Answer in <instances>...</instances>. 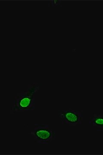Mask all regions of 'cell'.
I'll list each match as a JSON object with an SVG mask.
<instances>
[{
	"label": "cell",
	"instance_id": "1",
	"mask_svg": "<svg viewBox=\"0 0 103 155\" xmlns=\"http://www.w3.org/2000/svg\"><path fill=\"white\" fill-rule=\"evenodd\" d=\"M40 84L33 83L28 84L27 89L21 91L14 97V105L11 108V114L19 111H33L35 110V94L38 92Z\"/></svg>",
	"mask_w": 103,
	"mask_h": 155
},
{
	"label": "cell",
	"instance_id": "2",
	"mask_svg": "<svg viewBox=\"0 0 103 155\" xmlns=\"http://www.w3.org/2000/svg\"><path fill=\"white\" fill-rule=\"evenodd\" d=\"M30 134L34 137L35 142L40 145L48 144L56 137V131L50 129L48 124H34V130Z\"/></svg>",
	"mask_w": 103,
	"mask_h": 155
},
{
	"label": "cell",
	"instance_id": "3",
	"mask_svg": "<svg viewBox=\"0 0 103 155\" xmlns=\"http://www.w3.org/2000/svg\"><path fill=\"white\" fill-rule=\"evenodd\" d=\"M58 116L63 125L76 126L81 125L83 123V110H72L69 108L60 111Z\"/></svg>",
	"mask_w": 103,
	"mask_h": 155
},
{
	"label": "cell",
	"instance_id": "4",
	"mask_svg": "<svg viewBox=\"0 0 103 155\" xmlns=\"http://www.w3.org/2000/svg\"><path fill=\"white\" fill-rule=\"evenodd\" d=\"M89 124L96 127L97 131H103V115L94 114L89 118Z\"/></svg>",
	"mask_w": 103,
	"mask_h": 155
},
{
	"label": "cell",
	"instance_id": "5",
	"mask_svg": "<svg viewBox=\"0 0 103 155\" xmlns=\"http://www.w3.org/2000/svg\"><path fill=\"white\" fill-rule=\"evenodd\" d=\"M51 6L53 7H56L61 5L62 2L61 1H52Z\"/></svg>",
	"mask_w": 103,
	"mask_h": 155
}]
</instances>
